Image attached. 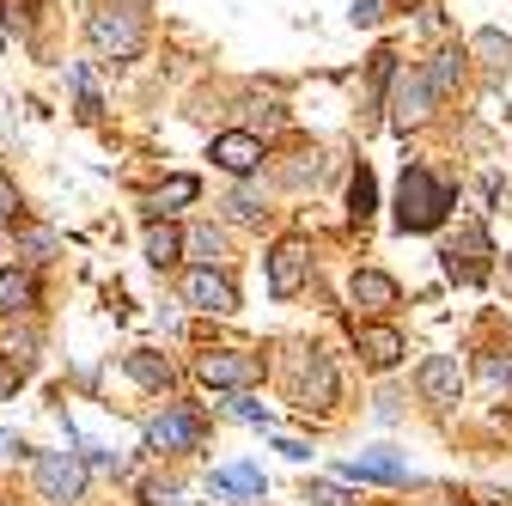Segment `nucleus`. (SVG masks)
Instances as JSON below:
<instances>
[{"label":"nucleus","mask_w":512,"mask_h":506,"mask_svg":"<svg viewBox=\"0 0 512 506\" xmlns=\"http://www.w3.org/2000/svg\"><path fill=\"white\" fill-rule=\"evenodd\" d=\"M384 19V0H354V25H378Z\"/></svg>","instance_id":"7c9ffc66"},{"label":"nucleus","mask_w":512,"mask_h":506,"mask_svg":"<svg viewBox=\"0 0 512 506\" xmlns=\"http://www.w3.org/2000/svg\"><path fill=\"white\" fill-rule=\"evenodd\" d=\"M488 257H494V244L482 226H464L452 244H445V275H452L458 287H482L488 281Z\"/></svg>","instance_id":"20e7f679"},{"label":"nucleus","mask_w":512,"mask_h":506,"mask_svg":"<svg viewBox=\"0 0 512 506\" xmlns=\"http://www.w3.org/2000/svg\"><path fill=\"white\" fill-rule=\"evenodd\" d=\"M232 415L250 421V427H269V409H263V403H250V397H232Z\"/></svg>","instance_id":"c85d7f7f"},{"label":"nucleus","mask_w":512,"mask_h":506,"mask_svg":"<svg viewBox=\"0 0 512 506\" xmlns=\"http://www.w3.org/2000/svg\"><path fill=\"white\" fill-rule=\"evenodd\" d=\"M305 500H311V506H354L336 482H311V494H305Z\"/></svg>","instance_id":"cd10ccee"},{"label":"nucleus","mask_w":512,"mask_h":506,"mask_svg":"<svg viewBox=\"0 0 512 506\" xmlns=\"http://www.w3.org/2000/svg\"><path fill=\"white\" fill-rule=\"evenodd\" d=\"M0 214H19V189L7 177H0Z\"/></svg>","instance_id":"f704fd0d"},{"label":"nucleus","mask_w":512,"mask_h":506,"mask_svg":"<svg viewBox=\"0 0 512 506\" xmlns=\"http://www.w3.org/2000/svg\"><path fill=\"white\" fill-rule=\"evenodd\" d=\"M476 506H512V500H506V494H494V488H488V494H476Z\"/></svg>","instance_id":"c9c22d12"},{"label":"nucleus","mask_w":512,"mask_h":506,"mask_svg":"<svg viewBox=\"0 0 512 506\" xmlns=\"http://www.w3.org/2000/svg\"><path fill=\"white\" fill-rule=\"evenodd\" d=\"M427 104H433V92H427L421 74H391V129H397V135L421 129V122H427Z\"/></svg>","instance_id":"423d86ee"},{"label":"nucleus","mask_w":512,"mask_h":506,"mask_svg":"<svg viewBox=\"0 0 512 506\" xmlns=\"http://www.w3.org/2000/svg\"><path fill=\"white\" fill-rule=\"evenodd\" d=\"M458 74H464V55H458V49H439V55H433V68H427L421 80H427V92L439 98V92H452V86H458Z\"/></svg>","instance_id":"aec40b11"},{"label":"nucleus","mask_w":512,"mask_h":506,"mask_svg":"<svg viewBox=\"0 0 512 506\" xmlns=\"http://www.w3.org/2000/svg\"><path fill=\"white\" fill-rule=\"evenodd\" d=\"M421 397H427V403H439V409H452V403L464 397V372H458V360H452V354L421 360Z\"/></svg>","instance_id":"9d476101"},{"label":"nucleus","mask_w":512,"mask_h":506,"mask_svg":"<svg viewBox=\"0 0 512 506\" xmlns=\"http://www.w3.org/2000/svg\"><path fill=\"white\" fill-rule=\"evenodd\" d=\"M147 446L153 452H196L202 446V415L196 409H171L147 427Z\"/></svg>","instance_id":"0eeeda50"},{"label":"nucleus","mask_w":512,"mask_h":506,"mask_svg":"<svg viewBox=\"0 0 512 506\" xmlns=\"http://www.w3.org/2000/svg\"><path fill=\"white\" fill-rule=\"evenodd\" d=\"M208 159H214L220 171H232V177H250L256 165H263V141H256V135H244V129H232V135H214Z\"/></svg>","instance_id":"9b49d317"},{"label":"nucleus","mask_w":512,"mask_h":506,"mask_svg":"<svg viewBox=\"0 0 512 506\" xmlns=\"http://www.w3.org/2000/svg\"><path fill=\"white\" fill-rule=\"evenodd\" d=\"M86 37L98 55H116V61H135L147 49V19L135 13V0H110V7H98L86 19Z\"/></svg>","instance_id":"f03ea898"},{"label":"nucleus","mask_w":512,"mask_h":506,"mask_svg":"<svg viewBox=\"0 0 512 506\" xmlns=\"http://www.w3.org/2000/svg\"><path fill=\"white\" fill-rule=\"evenodd\" d=\"M31 482H37V494H43V500L74 506V500L86 494V458H74V452H37Z\"/></svg>","instance_id":"7ed1b4c3"},{"label":"nucleus","mask_w":512,"mask_h":506,"mask_svg":"<svg viewBox=\"0 0 512 506\" xmlns=\"http://www.w3.org/2000/svg\"><path fill=\"white\" fill-rule=\"evenodd\" d=\"M226 214H232L238 226H256V220H263L269 208H263V202H256V196H244V189H238V196H226Z\"/></svg>","instance_id":"393cba45"},{"label":"nucleus","mask_w":512,"mask_h":506,"mask_svg":"<svg viewBox=\"0 0 512 506\" xmlns=\"http://www.w3.org/2000/svg\"><path fill=\"white\" fill-rule=\"evenodd\" d=\"M214 494H263V470L256 464H226V470H214Z\"/></svg>","instance_id":"6ab92c4d"},{"label":"nucleus","mask_w":512,"mask_h":506,"mask_svg":"<svg viewBox=\"0 0 512 506\" xmlns=\"http://www.w3.org/2000/svg\"><path fill=\"white\" fill-rule=\"evenodd\" d=\"M183 299L196 305V311H214V318L238 305L232 281H226V275H214V269H189V275H183Z\"/></svg>","instance_id":"f8f14e48"},{"label":"nucleus","mask_w":512,"mask_h":506,"mask_svg":"<svg viewBox=\"0 0 512 506\" xmlns=\"http://www.w3.org/2000/svg\"><path fill=\"white\" fill-rule=\"evenodd\" d=\"M506 281H512V257H506Z\"/></svg>","instance_id":"4c0bfd02"},{"label":"nucleus","mask_w":512,"mask_h":506,"mask_svg":"<svg viewBox=\"0 0 512 506\" xmlns=\"http://www.w3.org/2000/svg\"><path fill=\"white\" fill-rule=\"evenodd\" d=\"M74 86H80V116H86V122H98V116H104V98H98L92 74H86V68H74Z\"/></svg>","instance_id":"b1692460"},{"label":"nucleus","mask_w":512,"mask_h":506,"mask_svg":"<svg viewBox=\"0 0 512 506\" xmlns=\"http://www.w3.org/2000/svg\"><path fill=\"white\" fill-rule=\"evenodd\" d=\"M128 378H135V385H147V391H171V360L165 354H128Z\"/></svg>","instance_id":"dca6fc26"},{"label":"nucleus","mask_w":512,"mask_h":506,"mask_svg":"<svg viewBox=\"0 0 512 506\" xmlns=\"http://www.w3.org/2000/svg\"><path fill=\"white\" fill-rule=\"evenodd\" d=\"M0 49H7V25H0Z\"/></svg>","instance_id":"e433bc0d"},{"label":"nucleus","mask_w":512,"mask_h":506,"mask_svg":"<svg viewBox=\"0 0 512 506\" xmlns=\"http://www.w3.org/2000/svg\"><path fill=\"white\" fill-rule=\"evenodd\" d=\"M482 378H488V385H506V391H512V354H488V360H482Z\"/></svg>","instance_id":"a878e982"},{"label":"nucleus","mask_w":512,"mask_h":506,"mask_svg":"<svg viewBox=\"0 0 512 506\" xmlns=\"http://www.w3.org/2000/svg\"><path fill=\"white\" fill-rule=\"evenodd\" d=\"M336 403V366L324 348H311L299 360V409H330Z\"/></svg>","instance_id":"1a4fd4ad"},{"label":"nucleus","mask_w":512,"mask_h":506,"mask_svg":"<svg viewBox=\"0 0 512 506\" xmlns=\"http://www.w3.org/2000/svg\"><path fill=\"white\" fill-rule=\"evenodd\" d=\"M342 482H384V488H403V482H409V464L391 458V452H366V458H348V464H342Z\"/></svg>","instance_id":"ddd939ff"},{"label":"nucleus","mask_w":512,"mask_h":506,"mask_svg":"<svg viewBox=\"0 0 512 506\" xmlns=\"http://www.w3.org/2000/svg\"><path fill=\"white\" fill-rule=\"evenodd\" d=\"M183 257V232L177 226H147V263L153 269H171Z\"/></svg>","instance_id":"a211bd4d"},{"label":"nucleus","mask_w":512,"mask_h":506,"mask_svg":"<svg viewBox=\"0 0 512 506\" xmlns=\"http://www.w3.org/2000/svg\"><path fill=\"white\" fill-rule=\"evenodd\" d=\"M305 263H311L305 238H281L275 257H269V293H275V299H293V293L305 287Z\"/></svg>","instance_id":"6e6552de"},{"label":"nucleus","mask_w":512,"mask_h":506,"mask_svg":"<svg viewBox=\"0 0 512 506\" xmlns=\"http://www.w3.org/2000/svg\"><path fill=\"white\" fill-rule=\"evenodd\" d=\"M183 250H189V257H196L202 269H214V263L226 257V238H220L214 226H196V232H183Z\"/></svg>","instance_id":"412c9836"},{"label":"nucleus","mask_w":512,"mask_h":506,"mask_svg":"<svg viewBox=\"0 0 512 506\" xmlns=\"http://www.w3.org/2000/svg\"><path fill=\"white\" fill-rule=\"evenodd\" d=\"M31 299H37L31 275H19V269H0V311H7V318H19V311H31Z\"/></svg>","instance_id":"f3484780"},{"label":"nucleus","mask_w":512,"mask_h":506,"mask_svg":"<svg viewBox=\"0 0 512 506\" xmlns=\"http://www.w3.org/2000/svg\"><path fill=\"white\" fill-rule=\"evenodd\" d=\"M86 452H92V464H98V470H110V476H122V470H128L116 452H98V446H86Z\"/></svg>","instance_id":"473e14b6"},{"label":"nucleus","mask_w":512,"mask_h":506,"mask_svg":"<svg viewBox=\"0 0 512 506\" xmlns=\"http://www.w3.org/2000/svg\"><path fill=\"white\" fill-rule=\"evenodd\" d=\"M7 7H13V19L31 31V19H37V7H43V0H7Z\"/></svg>","instance_id":"72a5a7b5"},{"label":"nucleus","mask_w":512,"mask_h":506,"mask_svg":"<svg viewBox=\"0 0 512 506\" xmlns=\"http://www.w3.org/2000/svg\"><path fill=\"white\" fill-rule=\"evenodd\" d=\"M25 250H31V263H43L49 250H55V238L49 232H25Z\"/></svg>","instance_id":"2f4dec72"},{"label":"nucleus","mask_w":512,"mask_h":506,"mask_svg":"<svg viewBox=\"0 0 512 506\" xmlns=\"http://www.w3.org/2000/svg\"><path fill=\"white\" fill-rule=\"evenodd\" d=\"M452 214V189H445L427 165H409L403 171V189H397V226L403 232H433Z\"/></svg>","instance_id":"f257e3e1"},{"label":"nucleus","mask_w":512,"mask_h":506,"mask_svg":"<svg viewBox=\"0 0 512 506\" xmlns=\"http://www.w3.org/2000/svg\"><path fill=\"white\" fill-rule=\"evenodd\" d=\"M372 208H378V183H372V171L360 165V171H354V183H348V214H354V220H366Z\"/></svg>","instance_id":"5701e85b"},{"label":"nucleus","mask_w":512,"mask_h":506,"mask_svg":"<svg viewBox=\"0 0 512 506\" xmlns=\"http://www.w3.org/2000/svg\"><path fill=\"white\" fill-rule=\"evenodd\" d=\"M141 500H147V506H183V494H177V488H159V482H147Z\"/></svg>","instance_id":"c756f323"},{"label":"nucleus","mask_w":512,"mask_h":506,"mask_svg":"<svg viewBox=\"0 0 512 506\" xmlns=\"http://www.w3.org/2000/svg\"><path fill=\"white\" fill-rule=\"evenodd\" d=\"M196 378H202V385H214V391H244V385L263 378V360L238 354V348H214V354L196 360Z\"/></svg>","instance_id":"39448f33"},{"label":"nucleus","mask_w":512,"mask_h":506,"mask_svg":"<svg viewBox=\"0 0 512 506\" xmlns=\"http://www.w3.org/2000/svg\"><path fill=\"white\" fill-rule=\"evenodd\" d=\"M348 299H354L360 311H391V305H397V281L378 275V269H360V275L348 281Z\"/></svg>","instance_id":"4468645a"},{"label":"nucleus","mask_w":512,"mask_h":506,"mask_svg":"<svg viewBox=\"0 0 512 506\" xmlns=\"http://www.w3.org/2000/svg\"><path fill=\"white\" fill-rule=\"evenodd\" d=\"M354 336H360V360H366L372 372H391V366L403 360V336H397V330L378 324V330H354Z\"/></svg>","instance_id":"2eb2a0df"},{"label":"nucleus","mask_w":512,"mask_h":506,"mask_svg":"<svg viewBox=\"0 0 512 506\" xmlns=\"http://www.w3.org/2000/svg\"><path fill=\"white\" fill-rule=\"evenodd\" d=\"M19 378H25V366H19L13 354H0V403H7V397L19 391Z\"/></svg>","instance_id":"bb28decb"},{"label":"nucleus","mask_w":512,"mask_h":506,"mask_svg":"<svg viewBox=\"0 0 512 506\" xmlns=\"http://www.w3.org/2000/svg\"><path fill=\"white\" fill-rule=\"evenodd\" d=\"M183 202H196V177H165V183L153 189V214H171V208H183Z\"/></svg>","instance_id":"4be33fe9"}]
</instances>
